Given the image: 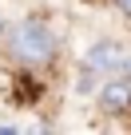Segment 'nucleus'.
<instances>
[{"label": "nucleus", "mask_w": 131, "mask_h": 135, "mask_svg": "<svg viewBox=\"0 0 131 135\" xmlns=\"http://www.w3.org/2000/svg\"><path fill=\"white\" fill-rule=\"evenodd\" d=\"M8 48H12V56L20 64L36 68V64H48L56 56V36H52V28L44 20H24V24H16L8 32Z\"/></svg>", "instance_id": "1"}, {"label": "nucleus", "mask_w": 131, "mask_h": 135, "mask_svg": "<svg viewBox=\"0 0 131 135\" xmlns=\"http://www.w3.org/2000/svg\"><path fill=\"white\" fill-rule=\"evenodd\" d=\"M84 68H88V72H127V76H131V56H127L123 44H115V40H99L95 48H88Z\"/></svg>", "instance_id": "2"}, {"label": "nucleus", "mask_w": 131, "mask_h": 135, "mask_svg": "<svg viewBox=\"0 0 131 135\" xmlns=\"http://www.w3.org/2000/svg\"><path fill=\"white\" fill-rule=\"evenodd\" d=\"M99 107L107 115H127L131 111V76L127 72H115V80H107L99 88Z\"/></svg>", "instance_id": "3"}, {"label": "nucleus", "mask_w": 131, "mask_h": 135, "mask_svg": "<svg viewBox=\"0 0 131 135\" xmlns=\"http://www.w3.org/2000/svg\"><path fill=\"white\" fill-rule=\"evenodd\" d=\"M115 4H119V12H123V16H131V0H115Z\"/></svg>", "instance_id": "4"}]
</instances>
